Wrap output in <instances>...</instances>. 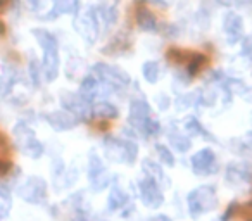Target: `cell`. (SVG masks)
Returning <instances> with one entry per match:
<instances>
[{"label": "cell", "mask_w": 252, "mask_h": 221, "mask_svg": "<svg viewBox=\"0 0 252 221\" xmlns=\"http://www.w3.org/2000/svg\"><path fill=\"white\" fill-rule=\"evenodd\" d=\"M156 151H158V156H159V159H161V162H164L166 166L175 164V159H173L171 152H169L164 145H158V147H156Z\"/></svg>", "instance_id": "cell-18"}, {"label": "cell", "mask_w": 252, "mask_h": 221, "mask_svg": "<svg viewBox=\"0 0 252 221\" xmlns=\"http://www.w3.org/2000/svg\"><path fill=\"white\" fill-rule=\"evenodd\" d=\"M63 100V105L69 111V113H73L74 116L78 118V120H83V118H87L88 111H90V107H88V100H85L83 97H81L80 94L74 95V94H64V97L61 98Z\"/></svg>", "instance_id": "cell-5"}, {"label": "cell", "mask_w": 252, "mask_h": 221, "mask_svg": "<svg viewBox=\"0 0 252 221\" xmlns=\"http://www.w3.org/2000/svg\"><path fill=\"white\" fill-rule=\"evenodd\" d=\"M142 73H144V78L149 81V83H156L159 78V64L154 63V61H147V63L142 66Z\"/></svg>", "instance_id": "cell-14"}, {"label": "cell", "mask_w": 252, "mask_h": 221, "mask_svg": "<svg viewBox=\"0 0 252 221\" xmlns=\"http://www.w3.org/2000/svg\"><path fill=\"white\" fill-rule=\"evenodd\" d=\"M244 52L247 54L249 57H252V36H249L244 42Z\"/></svg>", "instance_id": "cell-23"}, {"label": "cell", "mask_w": 252, "mask_h": 221, "mask_svg": "<svg viewBox=\"0 0 252 221\" xmlns=\"http://www.w3.org/2000/svg\"><path fill=\"white\" fill-rule=\"evenodd\" d=\"M11 207H12L11 195L7 193V190H0V216H7Z\"/></svg>", "instance_id": "cell-16"}, {"label": "cell", "mask_w": 252, "mask_h": 221, "mask_svg": "<svg viewBox=\"0 0 252 221\" xmlns=\"http://www.w3.org/2000/svg\"><path fill=\"white\" fill-rule=\"evenodd\" d=\"M126 202V193L119 189H112V193L109 195V206L111 209H119Z\"/></svg>", "instance_id": "cell-15"}, {"label": "cell", "mask_w": 252, "mask_h": 221, "mask_svg": "<svg viewBox=\"0 0 252 221\" xmlns=\"http://www.w3.org/2000/svg\"><path fill=\"white\" fill-rule=\"evenodd\" d=\"M137 23L142 30H147V32H152V30L158 28V19H156V16L145 7H140L137 11Z\"/></svg>", "instance_id": "cell-12"}, {"label": "cell", "mask_w": 252, "mask_h": 221, "mask_svg": "<svg viewBox=\"0 0 252 221\" xmlns=\"http://www.w3.org/2000/svg\"><path fill=\"white\" fill-rule=\"evenodd\" d=\"M47 121H49L50 126L56 128V130H69V128L76 126L78 118L66 109V111H56V113L49 114Z\"/></svg>", "instance_id": "cell-9"}, {"label": "cell", "mask_w": 252, "mask_h": 221, "mask_svg": "<svg viewBox=\"0 0 252 221\" xmlns=\"http://www.w3.org/2000/svg\"><path fill=\"white\" fill-rule=\"evenodd\" d=\"M140 197L144 200V204H147L149 207H158L162 202V193L158 189V182L151 178H145L140 182Z\"/></svg>", "instance_id": "cell-6"}, {"label": "cell", "mask_w": 252, "mask_h": 221, "mask_svg": "<svg viewBox=\"0 0 252 221\" xmlns=\"http://www.w3.org/2000/svg\"><path fill=\"white\" fill-rule=\"evenodd\" d=\"M42 71L47 81H54L57 78V74H59V47L43 50Z\"/></svg>", "instance_id": "cell-7"}, {"label": "cell", "mask_w": 252, "mask_h": 221, "mask_svg": "<svg viewBox=\"0 0 252 221\" xmlns=\"http://www.w3.org/2000/svg\"><path fill=\"white\" fill-rule=\"evenodd\" d=\"M223 28H224V33H226L231 40H237V38H240V35H242L244 23H242V18L238 14L228 12L223 19Z\"/></svg>", "instance_id": "cell-11"}, {"label": "cell", "mask_w": 252, "mask_h": 221, "mask_svg": "<svg viewBox=\"0 0 252 221\" xmlns=\"http://www.w3.org/2000/svg\"><path fill=\"white\" fill-rule=\"evenodd\" d=\"M169 138H171V144H173V147H175L176 151H182V152L189 151V147H190L189 138L182 137V135H173V137L169 135Z\"/></svg>", "instance_id": "cell-17"}, {"label": "cell", "mask_w": 252, "mask_h": 221, "mask_svg": "<svg viewBox=\"0 0 252 221\" xmlns=\"http://www.w3.org/2000/svg\"><path fill=\"white\" fill-rule=\"evenodd\" d=\"M19 193L28 202H40V200L45 199V182L40 178H30L19 189Z\"/></svg>", "instance_id": "cell-4"}, {"label": "cell", "mask_w": 252, "mask_h": 221, "mask_svg": "<svg viewBox=\"0 0 252 221\" xmlns=\"http://www.w3.org/2000/svg\"><path fill=\"white\" fill-rule=\"evenodd\" d=\"M74 28L88 43H94L98 35V18L95 7H90L83 14L78 12L76 18H74Z\"/></svg>", "instance_id": "cell-1"}, {"label": "cell", "mask_w": 252, "mask_h": 221, "mask_svg": "<svg viewBox=\"0 0 252 221\" xmlns=\"http://www.w3.org/2000/svg\"><path fill=\"white\" fill-rule=\"evenodd\" d=\"M206 64V59H204V56H200V54H197V56H193V59L189 63V73L190 74H195V73H199L200 71V67Z\"/></svg>", "instance_id": "cell-19"}, {"label": "cell", "mask_w": 252, "mask_h": 221, "mask_svg": "<svg viewBox=\"0 0 252 221\" xmlns=\"http://www.w3.org/2000/svg\"><path fill=\"white\" fill-rule=\"evenodd\" d=\"M40 73H42L40 64L36 63V61H32V63H30V76H32L35 85H40Z\"/></svg>", "instance_id": "cell-21"}, {"label": "cell", "mask_w": 252, "mask_h": 221, "mask_svg": "<svg viewBox=\"0 0 252 221\" xmlns=\"http://www.w3.org/2000/svg\"><path fill=\"white\" fill-rule=\"evenodd\" d=\"M94 114L97 118H116L118 116V109L114 107V105H111L109 102H100V104H97L94 109Z\"/></svg>", "instance_id": "cell-13"}, {"label": "cell", "mask_w": 252, "mask_h": 221, "mask_svg": "<svg viewBox=\"0 0 252 221\" xmlns=\"http://www.w3.org/2000/svg\"><path fill=\"white\" fill-rule=\"evenodd\" d=\"M185 128L190 131V133H193V135H207L206 131L202 130V126H200V123L195 120V118H189V120H187Z\"/></svg>", "instance_id": "cell-20"}, {"label": "cell", "mask_w": 252, "mask_h": 221, "mask_svg": "<svg viewBox=\"0 0 252 221\" xmlns=\"http://www.w3.org/2000/svg\"><path fill=\"white\" fill-rule=\"evenodd\" d=\"M151 114V109H149L147 102L144 100H133L130 105V121L135 128L140 130V126L144 125V121L149 118Z\"/></svg>", "instance_id": "cell-10"}, {"label": "cell", "mask_w": 252, "mask_h": 221, "mask_svg": "<svg viewBox=\"0 0 252 221\" xmlns=\"http://www.w3.org/2000/svg\"><path fill=\"white\" fill-rule=\"evenodd\" d=\"M193 171L199 173V175H209V173L216 171L214 168V154L209 149H204L199 154H195L192 158Z\"/></svg>", "instance_id": "cell-8"}, {"label": "cell", "mask_w": 252, "mask_h": 221, "mask_svg": "<svg viewBox=\"0 0 252 221\" xmlns=\"http://www.w3.org/2000/svg\"><path fill=\"white\" fill-rule=\"evenodd\" d=\"M144 168H145V171H147L149 175H154V176H156L154 182H158V178H164V175L161 173V169L156 168V164H154L152 161H145V166H144Z\"/></svg>", "instance_id": "cell-22"}, {"label": "cell", "mask_w": 252, "mask_h": 221, "mask_svg": "<svg viewBox=\"0 0 252 221\" xmlns=\"http://www.w3.org/2000/svg\"><path fill=\"white\" fill-rule=\"evenodd\" d=\"M94 74L100 81H104L105 85H109V87L123 88L130 83V76H128L125 71H121L119 67L107 66V64H95Z\"/></svg>", "instance_id": "cell-3"}, {"label": "cell", "mask_w": 252, "mask_h": 221, "mask_svg": "<svg viewBox=\"0 0 252 221\" xmlns=\"http://www.w3.org/2000/svg\"><path fill=\"white\" fill-rule=\"evenodd\" d=\"M214 204H216L214 189L211 187H200L189 195V209L193 218H199L204 211H209Z\"/></svg>", "instance_id": "cell-2"}, {"label": "cell", "mask_w": 252, "mask_h": 221, "mask_svg": "<svg viewBox=\"0 0 252 221\" xmlns=\"http://www.w3.org/2000/svg\"><path fill=\"white\" fill-rule=\"evenodd\" d=\"M151 221H169V220L166 216H158V218H152Z\"/></svg>", "instance_id": "cell-24"}]
</instances>
